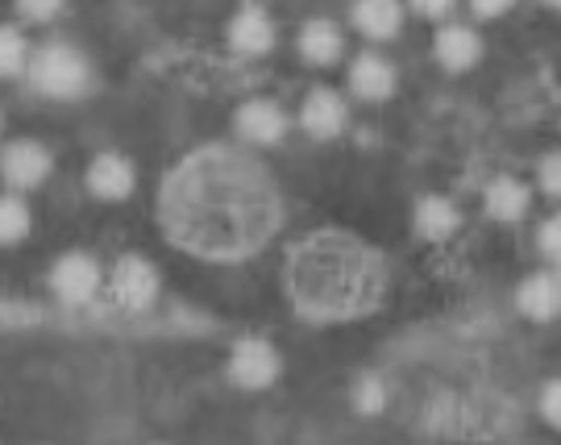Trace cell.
Wrapping results in <instances>:
<instances>
[{
  "mask_svg": "<svg viewBox=\"0 0 561 445\" xmlns=\"http://www.w3.org/2000/svg\"><path fill=\"white\" fill-rule=\"evenodd\" d=\"M134 183H138L134 162L125 159V155H117V150H104V155H96L92 167H88V192L104 204L129 201V196H134Z\"/></svg>",
  "mask_w": 561,
  "mask_h": 445,
  "instance_id": "9",
  "label": "cell"
},
{
  "mask_svg": "<svg viewBox=\"0 0 561 445\" xmlns=\"http://www.w3.org/2000/svg\"><path fill=\"white\" fill-rule=\"evenodd\" d=\"M50 292L62 304H88L101 292V263L92 254H80V250L62 254L55 271H50Z\"/></svg>",
  "mask_w": 561,
  "mask_h": 445,
  "instance_id": "7",
  "label": "cell"
},
{
  "mask_svg": "<svg viewBox=\"0 0 561 445\" xmlns=\"http://www.w3.org/2000/svg\"><path fill=\"white\" fill-rule=\"evenodd\" d=\"M287 292L291 304L312 321H350L382 304L387 266L379 250L341 233L321 229L291 246L287 254Z\"/></svg>",
  "mask_w": 561,
  "mask_h": 445,
  "instance_id": "2",
  "label": "cell"
},
{
  "mask_svg": "<svg viewBox=\"0 0 561 445\" xmlns=\"http://www.w3.org/2000/svg\"><path fill=\"white\" fill-rule=\"evenodd\" d=\"M4 180L9 187H18V192H30V187H38V183L50 180V171H55V159H50V150L34 138H18V142L4 146Z\"/></svg>",
  "mask_w": 561,
  "mask_h": 445,
  "instance_id": "8",
  "label": "cell"
},
{
  "mask_svg": "<svg viewBox=\"0 0 561 445\" xmlns=\"http://www.w3.org/2000/svg\"><path fill=\"white\" fill-rule=\"evenodd\" d=\"M300 125L308 138L333 142V138L345 134V125H350V104H345V96L333 92V88H312V92L304 96Z\"/></svg>",
  "mask_w": 561,
  "mask_h": 445,
  "instance_id": "6",
  "label": "cell"
},
{
  "mask_svg": "<svg viewBox=\"0 0 561 445\" xmlns=\"http://www.w3.org/2000/svg\"><path fill=\"white\" fill-rule=\"evenodd\" d=\"M229 46L245 59H262L275 50V25L262 9H241L238 18L229 21Z\"/></svg>",
  "mask_w": 561,
  "mask_h": 445,
  "instance_id": "14",
  "label": "cell"
},
{
  "mask_svg": "<svg viewBox=\"0 0 561 445\" xmlns=\"http://www.w3.org/2000/svg\"><path fill=\"white\" fill-rule=\"evenodd\" d=\"M159 271L141 254H125L113 266V296H117V304L134 308V312H141V308H150V304L159 300Z\"/></svg>",
  "mask_w": 561,
  "mask_h": 445,
  "instance_id": "5",
  "label": "cell"
},
{
  "mask_svg": "<svg viewBox=\"0 0 561 445\" xmlns=\"http://www.w3.org/2000/svg\"><path fill=\"white\" fill-rule=\"evenodd\" d=\"M159 221L187 254L238 263L275 238L283 221L279 183L233 146H201L162 183Z\"/></svg>",
  "mask_w": 561,
  "mask_h": 445,
  "instance_id": "1",
  "label": "cell"
},
{
  "mask_svg": "<svg viewBox=\"0 0 561 445\" xmlns=\"http://www.w3.org/2000/svg\"><path fill=\"white\" fill-rule=\"evenodd\" d=\"M482 208L486 217L500 225H516L528 217L533 208V196H528V183H520L516 175H495L486 183V196H482Z\"/></svg>",
  "mask_w": 561,
  "mask_h": 445,
  "instance_id": "12",
  "label": "cell"
},
{
  "mask_svg": "<svg viewBox=\"0 0 561 445\" xmlns=\"http://www.w3.org/2000/svg\"><path fill=\"white\" fill-rule=\"evenodd\" d=\"M541 192L553 196V201H561V150L541 159Z\"/></svg>",
  "mask_w": 561,
  "mask_h": 445,
  "instance_id": "24",
  "label": "cell"
},
{
  "mask_svg": "<svg viewBox=\"0 0 561 445\" xmlns=\"http://www.w3.org/2000/svg\"><path fill=\"white\" fill-rule=\"evenodd\" d=\"M516 0H470V9H474V18H482V21H495V18H503L507 9H512Z\"/></svg>",
  "mask_w": 561,
  "mask_h": 445,
  "instance_id": "26",
  "label": "cell"
},
{
  "mask_svg": "<svg viewBox=\"0 0 561 445\" xmlns=\"http://www.w3.org/2000/svg\"><path fill=\"white\" fill-rule=\"evenodd\" d=\"M433 55L445 71H470L482 59V38L470 25H442L437 42H433Z\"/></svg>",
  "mask_w": 561,
  "mask_h": 445,
  "instance_id": "15",
  "label": "cell"
},
{
  "mask_svg": "<svg viewBox=\"0 0 561 445\" xmlns=\"http://www.w3.org/2000/svg\"><path fill=\"white\" fill-rule=\"evenodd\" d=\"M30 59H34V50H30L25 34H21L18 25H4L0 30V71H4V80L30 71Z\"/></svg>",
  "mask_w": 561,
  "mask_h": 445,
  "instance_id": "20",
  "label": "cell"
},
{
  "mask_svg": "<svg viewBox=\"0 0 561 445\" xmlns=\"http://www.w3.org/2000/svg\"><path fill=\"white\" fill-rule=\"evenodd\" d=\"M350 88H354V96L366 104H379V101H391L396 96V88H400V76H396V67L375 55V50H362L358 59L350 62Z\"/></svg>",
  "mask_w": 561,
  "mask_h": 445,
  "instance_id": "11",
  "label": "cell"
},
{
  "mask_svg": "<svg viewBox=\"0 0 561 445\" xmlns=\"http://www.w3.org/2000/svg\"><path fill=\"white\" fill-rule=\"evenodd\" d=\"M350 18L358 25V34L370 42H387L403 30V4L400 0H354Z\"/></svg>",
  "mask_w": 561,
  "mask_h": 445,
  "instance_id": "17",
  "label": "cell"
},
{
  "mask_svg": "<svg viewBox=\"0 0 561 445\" xmlns=\"http://www.w3.org/2000/svg\"><path fill=\"white\" fill-rule=\"evenodd\" d=\"M233 125H238L241 142L250 146H275L287 138V113H283L275 101H266V96H259V101H245L238 109V117H233Z\"/></svg>",
  "mask_w": 561,
  "mask_h": 445,
  "instance_id": "10",
  "label": "cell"
},
{
  "mask_svg": "<svg viewBox=\"0 0 561 445\" xmlns=\"http://www.w3.org/2000/svg\"><path fill=\"white\" fill-rule=\"evenodd\" d=\"M279 350L262 338H241L229 354V379L245 391H266V387L279 379Z\"/></svg>",
  "mask_w": 561,
  "mask_h": 445,
  "instance_id": "4",
  "label": "cell"
},
{
  "mask_svg": "<svg viewBox=\"0 0 561 445\" xmlns=\"http://www.w3.org/2000/svg\"><path fill=\"white\" fill-rule=\"evenodd\" d=\"M354 404H358V412H379V408L387 404V396H382V384L375 379V375L358 379V387H354Z\"/></svg>",
  "mask_w": 561,
  "mask_h": 445,
  "instance_id": "21",
  "label": "cell"
},
{
  "mask_svg": "<svg viewBox=\"0 0 561 445\" xmlns=\"http://www.w3.org/2000/svg\"><path fill=\"white\" fill-rule=\"evenodd\" d=\"M516 308L537 324L558 321L561 317V279L558 275H549V271L528 275V279L520 284V292H516Z\"/></svg>",
  "mask_w": 561,
  "mask_h": 445,
  "instance_id": "13",
  "label": "cell"
},
{
  "mask_svg": "<svg viewBox=\"0 0 561 445\" xmlns=\"http://www.w3.org/2000/svg\"><path fill=\"white\" fill-rule=\"evenodd\" d=\"M30 225H34V217H30V204L21 201L18 192H9L4 201H0V242L4 246H18L30 238Z\"/></svg>",
  "mask_w": 561,
  "mask_h": 445,
  "instance_id": "19",
  "label": "cell"
},
{
  "mask_svg": "<svg viewBox=\"0 0 561 445\" xmlns=\"http://www.w3.org/2000/svg\"><path fill=\"white\" fill-rule=\"evenodd\" d=\"M408 4H412L421 18H445V13H449L458 0H408Z\"/></svg>",
  "mask_w": 561,
  "mask_h": 445,
  "instance_id": "27",
  "label": "cell"
},
{
  "mask_svg": "<svg viewBox=\"0 0 561 445\" xmlns=\"http://www.w3.org/2000/svg\"><path fill=\"white\" fill-rule=\"evenodd\" d=\"M300 55H304V62H312V67H333V62H341V55H345V34H341V25H333L329 18L304 21Z\"/></svg>",
  "mask_w": 561,
  "mask_h": 445,
  "instance_id": "16",
  "label": "cell"
},
{
  "mask_svg": "<svg viewBox=\"0 0 561 445\" xmlns=\"http://www.w3.org/2000/svg\"><path fill=\"white\" fill-rule=\"evenodd\" d=\"M67 0H18V13L30 21H55Z\"/></svg>",
  "mask_w": 561,
  "mask_h": 445,
  "instance_id": "23",
  "label": "cell"
},
{
  "mask_svg": "<svg viewBox=\"0 0 561 445\" xmlns=\"http://www.w3.org/2000/svg\"><path fill=\"white\" fill-rule=\"evenodd\" d=\"M537 242H541L545 259H549L553 266H561V213L541 225V238H537Z\"/></svg>",
  "mask_w": 561,
  "mask_h": 445,
  "instance_id": "22",
  "label": "cell"
},
{
  "mask_svg": "<svg viewBox=\"0 0 561 445\" xmlns=\"http://www.w3.org/2000/svg\"><path fill=\"white\" fill-rule=\"evenodd\" d=\"M541 417L553 429H561V379L545 384V391H541Z\"/></svg>",
  "mask_w": 561,
  "mask_h": 445,
  "instance_id": "25",
  "label": "cell"
},
{
  "mask_svg": "<svg viewBox=\"0 0 561 445\" xmlns=\"http://www.w3.org/2000/svg\"><path fill=\"white\" fill-rule=\"evenodd\" d=\"M458 225H461V213L449 196H424V201L416 204V233H421L424 242H445V238H454Z\"/></svg>",
  "mask_w": 561,
  "mask_h": 445,
  "instance_id": "18",
  "label": "cell"
},
{
  "mask_svg": "<svg viewBox=\"0 0 561 445\" xmlns=\"http://www.w3.org/2000/svg\"><path fill=\"white\" fill-rule=\"evenodd\" d=\"M25 80L38 96H50V101H83L96 83V71L88 55L76 50L71 42H46L34 50Z\"/></svg>",
  "mask_w": 561,
  "mask_h": 445,
  "instance_id": "3",
  "label": "cell"
},
{
  "mask_svg": "<svg viewBox=\"0 0 561 445\" xmlns=\"http://www.w3.org/2000/svg\"><path fill=\"white\" fill-rule=\"evenodd\" d=\"M545 4H549V9H558V13H561V0H545Z\"/></svg>",
  "mask_w": 561,
  "mask_h": 445,
  "instance_id": "28",
  "label": "cell"
}]
</instances>
